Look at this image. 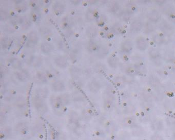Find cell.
<instances>
[{"mask_svg":"<svg viewBox=\"0 0 175 140\" xmlns=\"http://www.w3.org/2000/svg\"><path fill=\"white\" fill-rule=\"evenodd\" d=\"M149 44H150V45H151V46H154V45H155V43L153 41H151L149 42Z\"/></svg>","mask_w":175,"mask_h":140,"instance_id":"cell-7","label":"cell"},{"mask_svg":"<svg viewBox=\"0 0 175 140\" xmlns=\"http://www.w3.org/2000/svg\"><path fill=\"white\" fill-rule=\"evenodd\" d=\"M123 57H124V60H125V61H128V60H129V58H128L126 55H124V56H123Z\"/></svg>","mask_w":175,"mask_h":140,"instance_id":"cell-2","label":"cell"},{"mask_svg":"<svg viewBox=\"0 0 175 140\" xmlns=\"http://www.w3.org/2000/svg\"><path fill=\"white\" fill-rule=\"evenodd\" d=\"M146 109H147V111H149L150 110V108L146 107Z\"/></svg>","mask_w":175,"mask_h":140,"instance_id":"cell-16","label":"cell"},{"mask_svg":"<svg viewBox=\"0 0 175 140\" xmlns=\"http://www.w3.org/2000/svg\"><path fill=\"white\" fill-rule=\"evenodd\" d=\"M158 35L160 37H163V36H164V34L162 33H159Z\"/></svg>","mask_w":175,"mask_h":140,"instance_id":"cell-6","label":"cell"},{"mask_svg":"<svg viewBox=\"0 0 175 140\" xmlns=\"http://www.w3.org/2000/svg\"><path fill=\"white\" fill-rule=\"evenodd\" d=\"M152 140H163V138L159 135H154L153 138H151Z\"/></svg>","mask_w":175,"mask_h":140,"instance_id":"cell-1","label":"cell"},{"mask_svg":"<svg viewBox=\"0 0 175 140\" xmlns=\"http://www.w3.org/2000/svg\"><path fill=\"white\" fill-rule=\"evenodd\" d=\"M124 106H127V104H126V103H124Z\"/></svg>","mask_w":175,"mask_h":140,"instance_id":"cell-19","label":"cell"},{"mask_svg":"<svg viewBox=\"0 0 175 140\" xmlns=\"http://www.w3.org/2000/svg\"><path fill=\"white\" fill-rule=\"evenodd\" d=\"M170 18H173V19H175V15L174 14H172L170 15Z\"/></svg>","mask_w":175,"mask_h":140,"instance_id":"cell-8","label":"cell"},{"mask_svg":"<svg viewBox=\"0 0 175 140\" xmlns=\"http://www.w3.org/2000/svg\"><path fill=\"white\" fill-rule=\"evenodd\" d=\"M163 73H164V75H166V76H168V73L166 70H164V71H163Z\"/></svg>","mask_w":175,"mask_h":140,"instance_id":"cell-5","label":"cell"},{"mask_svg":"<svg viewBox=\"0 0 175 140\" xmlns=\"http://www.w3.org/2000/svg\"><path fill=\"white\" fill-rule=\"evenodd\" d=\"M121 94H122V96H123V95H124V93H123V92H122Z\"/></svg>","mask_w":175,"mask_h":140,"instance_id":"cell-21","label":"cell"},{"mask_svg":"<svg viewBox=\"0 0 175 140\" xmlns=\"http://www.w3.org/2000/svg\"><path fill=\"white\" fill-rule=\"evenodd\" d=\"M174 85H175V83H174Z\"/></svg>","mask_w":175,"mask_h":140,"instance_id":"cell-24","label":"cell"},{"mask_svg":"<svg viewBox=\"0 0 175 140\" xmlns=\"http://www.w3.org/2000/svg\"><path fill=\"white\" fill-rule=\"evenodd\" d=\"M134 97H138L137 94H134Z\"/></svg>","mask_w":175,"mask_h":140,"instance_id":"cell-17","label":"cell"},{"mask_svg":"<svg viewBox=\"0 0 175 140\" xmlns=\"http://www.w3.org/2000/svg\"><path fill=\"white\" fill-rule=\"evenodd\" d=\"M136 10V8L135 7V6H132V10H133V11H135Z\"/></svg>","mask_w":175,"mask_h":140,"instance_id":"cell-9","label":"cell"},{"mask_svg":"<svg viewBox=\"0 0 175 140\" xmlns=\"http://www.w3.org/2000/svg\"><path fill=\"white\" fill-rule=\"evenodd\" d=\"M117 85L118 86H120L121 83H117Z\"/></svg>","mask_w":175,"mask_h":140,"instance_id":"cell-14","label":"cell"},{"mask_svg":"<svg viewBox=\"0 0 175 140\" xmlns=\"http://www.w3.org/2000/svg\"><path fill=\"white\" fill-rule=\"evenodd\" d=\"M174 93H175V91H174Z\"/></svg>","mask_w":175,"mask_h":140,"instance_id":"cell-23","label":"cell"},{"mask_svg":"<svg viewBox=\"0 0 175 140\" xmlns=\"http://www.w3.org/2000/svg\"><path fill=\"white\" fill-rule=\"evenodd\" d=\"M126 33V30H123V31H121V33L122 34H125Z\"/></svg>","mask_w":175,"mask_h":140,"instance_id":"cell-10","label":"cell"},{"mask_svg":"<svg viewBox=\"0 0 175 140\" xmlns=\"http://www.w3.org/2000/svg\"><path fill=\"white\" fill-rule=\"evenodd\" d=\"M124 27L125 28H127L128 27V26H127V25H124Z\"/></svg>","mask_w":175,"mask_h":140,"instance_id":"cell-18","label":"cell"},{"mask_svg":"<svg viewBox=\"0 0 175 140\" xmlns=\"http://www.w3.org/2000/svg\"><path fill=\"white\" fill-rule=\"evenodd\" d=\"M147 41H149V38H148V37H147Z\"/></svg>","mask_w":175,"mask_h":140,"instance_id":"cell-20","label":"cell"},{"mask_svg":"<svg viewBox=\"0 0 175 140\" xmlns=\"http://www.w3.org/2000/svg\"><path fill=\"white\" fill-rule=\"evenodd\" d=\"M175 94V93H174V92H170V94H171V97H174V96H175V94Z\"/></svg>","mask_w":175,"mask_h":140,"instance_id":"cell-11","label":"cell"},{"mask_svg":"<svg viewBox=\"0 0 175 140\" xmlns=\"http://www.w3.org/2000/svg\"><path fill=\"white\" fill-rule=\"evenodd\" d=\"M143 65H144V63L143 62H140V66H143Z\"/></svg>","mask_w":175,"mask_h":140,"instance_id":"cell-13","label":"cell"},{"mask_svg":"<svg viewBox=\"0 0 175 140\" xmlns=\"http://www.w3.org/2000/svg\"><path fill=\"white\" fill-rule=\"evenodd\" d=\"M166 94L168 96V97H171V94H170V91H166Z\"/></svg>","mask_w":175,"mask_h":140,"instance_id":"cell-3","label":"cell"},{"mask_svg":"<svg viewBox=\"0 0 175 140\" xmlns=\"http://www.w3.org/2000/svg\"><path fill=\"white\" fill-rule=\"evenodd\" d=\"M168 68L169 70H171V69H172V66H168Z\"/></svg>","mask_w":175,"mask_h":140,"instance_id":"cell-15","label":"cell"},{"mask_svg":"<svg viewBox=\"0 0 175 140\" xmlns=\"http://www.w3.org/2000/svg\"><path fill=\"white\" fill-rule=\"evenodd\" d=\"M174 64H175V62H174Z\"/></svg>","mask_w":175,"mask_h":140,"instance_id":"cell-25","label":"cell"},{"mask_svg":"<svg viewBox=\"0 0 175 140\" xmlns=\"http://www.w3.org/2000/svg\"><path fill=\"white\" fill-rule=\"evenodd\" d=\"M130 72L132 73H135V70H134V69H131L130 70Z\"/></svg>","mask_w":175,"mask_h":140,"instance_id":"cell-12","label":"cell"},{"mask_svg":"<svg viewBox=\"0 0 175 140\" xmlns=\"http://www.w3.org/2000/svg\"><path fill=\"white\" fill-rule=\"evenodd\" d=\"M147 90L148 92H151V89L150 87H147Z\"/></svg>","mask_w":175,"mask_h":140,"instance_id":"cell-4","label":"cell"},{"mask_svg":"<svg viewBox=\"0 0 175 140\" xmlns=\"http://www.w3.org/2000/svg\"><path fill=\"white\" fill-rule=\"evenodd\" d=\"M154 47H156V45H154Z\"/></svg>","mask_w":175,"mask_h":140,"instance_id":"cell-22","label":"cell"}]
</instances>
